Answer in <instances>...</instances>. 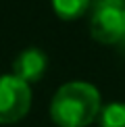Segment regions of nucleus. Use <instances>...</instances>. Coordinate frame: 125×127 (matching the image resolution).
Returning <instances> with one entry per match:
<instances>
[{
    "label": "nucleus",
    "mask_w": 125,
    "mask_h": 127,
    "mask_svg": "<svg viewBox=\"0 0 125 127\" xmlns=\"http://www.w3.org/2000/svg\"><path fill=\"white\" fill-rule=\"evenodd\" d=\"M102 108L100 92L88 81L62 83L50 100V119L59 127H88Z\"/></svg>",
    "instance_id": "f257e3e1"
},
{
    "label": "nucleus",
    "mask_w": 125,
    "mask_h": 127,
    "mask_svg": "<svg viewBox=\"0 0 125 127\" xmlns=\"http://www.w3.org/2000/svg\"><path fill=\"white\" fill-rule=\"evenodd\" d=\"M90 33L98 44L125 46V0H96L90 15Z\"/></svg>",
    "instance_id": "f03ea898"
},
{
    "label": "nucleus",
    "mask_w": 125,
    "mask_h": 127,
    "mask_svg": "<svg viewBox=\"0 0 125 127\" xmlns=\"http://www.w3.org/2000/svg\"><path fill=\"white\" fill-rule=\"evenodd\" d=\"M31 108V88L19 77L0 75V123H17Z\"/></svg>",
    "instance_id": "7ed1b4c3"
},
{
    "label": "nucleus",
    "mask_w": 125,
    "mask_h": 127,
    "mask_svg": "<svg viewBox=\"0 0 125 127\" xmlns=\"http://www.w3.org/2000/svg\"><path fill=\"white\" fill-rule=\"evenodd\" d=\"M46 69H48V56L40 48H27L19 52L13 61V75L29 86L44 77Z\"/></svg>",
    "instance_id": "20e7f679"
},
{
    "label": "nucleus",
    "mask_w": 125,
    "mask_h": 127,
    "mask_svg": "<svg viewBox=\"0 0 125 127\" xmlns=\"http://www.w3.org/2000/svg\"><path fill=\"white\" fill-rule=\"evenodd\" d=\"M92 0H50L52 10L56 13V17L62 21H75L81 19L83 15L88 13Z\"/></svg>",
    "instance_id": "39448f33"
},
{
    "label": "nucleus",
    "mask_w": 125,
    "mask_h": 127,
    "mask_svg": "<svg viewBox=\"0 0 125 127\" xmlns=\"http://www.w3.org/2000/svg\"><path fill=\"white\" fill-rule=\"evenodd\" d=\"M100 127H125V102H108L98 113Z\"/></svg>",
    "instance_id": "423d86ee"
}]
</instances>
